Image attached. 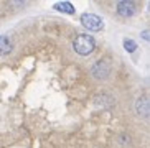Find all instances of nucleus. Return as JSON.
I'll return each instance as SVG.
<instances>
[{"label": "nucleus", "mask_w": 150, "mask_h": 148, "mask_svg": "<svg viewBox=\"0 0 150 148\" xmlns=\"http://www.w3.org/2000/svg\"><path fill=\"white\" fill-rule=\"evenodd\" d=\"M73 48L78 54L81 56H88L96 49V39L94 36L88 35V33H83V35H78L73 41Z\"/></svg>", "instance_id": "obj_1"}, {"label": "nucleus", "mask_w": 150, "mask_h": 148, "mask_svg": "<svg viewBox=\"0 0 150 148\" xmlns=\"http://www.w3.org/2000/svg\"><path fill=\"white\" fill-rule=\"evenodd\" d=\"M81 23L84 25V28H88L91 31H101L104 28V20L99 15H94V13H83Z\"/></svg>", "instance_id": "obj_2"}, {"label": "nucleus", "mask_w": 150, "mask_h": 148, "mask_svg": "<svg viewBox=\"0 0 150 148\" xmlns=\"http://www.w3.org/2000/svg\"><path fill=\"white\" fill-rule=\"evenodd\" d=\"M91 73H93L94 79H99V81L107 79V78H109V74H110V64H109V61H107V59H99L97 63H94Z\"/></svg>", "instance_id": "obj_3"}, {"label": "nucleus", "mask_w": 150, "mask_h": 148, "mask_svg": "<svg viewBox=\"0 0 150 148\" xmlns=\"http://www.w3.org/2000/svg\"><path fill=\"white\" fill-rule=\"evenodd\" d=\"M117 13L122 15V17H132L137 12V4L132 0H122V2H117Z\"/></svg>", "instance_id": "obj_4"}, {"label": "nucleus", "mask_w": 150, "mask_h": 148, "mask_svg": "<svg viewBox=\"0 0 150 148\" xmlns=\"http://www.w3.org/2000/svg\"><path fill=\"white\" fill-rule=\"evenodd\" d=\"M135 109L140 115H150V96H142L135 102Z\"/></svg>", "instance_id": "obj_5"}, {"label": "nucleus", "mask_w": 150, "mask_h": 148, "mask_svg": "<svg viewBox=\"0 0 150 148\" xmlns=\"http://www.w3.org/2000/svg\"><path fill=\"white\" fill-rule=\"evenodd\" d=\"M13 49V44H12V39L5 35H0V56H5L8 54L10 51Z\"/></svg>", "instance_id": "obj_6"}, {"label": "nucleus", "mask_w": 150, "mask_h": 148, "mask_svg": "<svg viewBox=\"0 0 150 148\" xmlns=\"http://www.w3.org/2000/svg\"><path fill=\"white\" fill-rule=\"evenodd\" d=\"M53 8L58 10V12L68 13V15H73L74 13V7L71 5V2H58V4L53 5Z\"/></svg>", "instance_id": "obj_7"}, {"label": "nucleus", "mask_w": 150, "mask_h": 148, "mask_svg": "<svg viewBox=\"0 0 150 148\" xmlns=\"http://www.w3.org/2000/svg\"><path fill=\"white\" fill-rule=\"evenodd\" d=\"M122 44H124V48H125V51H127V53H134V51H137V41H134V39H130V38H124Z\"/></svg>", "instance_id": "obj_8"}, {"label": "nucleus", "mask_w": 150, "mask_h": 148, "mask_svg": "<svg viewBox=\"0 0 150 148\" xmlns=\"http://www.w3.org/2000/svg\"><path fill=\"white\" fill-rule=\"evenodd\" d=\"M142 36H144L145 39H149V41H150V31H142Z\"/></svg>", "instance_id": "obj_9"}]
</instances>
